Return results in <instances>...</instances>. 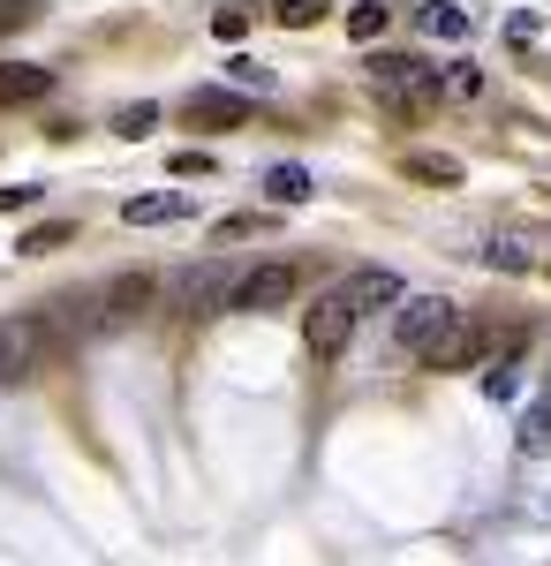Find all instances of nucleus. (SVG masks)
<instances>
[{
    "label": "nucleus",
    "mask_w": 551,
    "mask_h": 566,
    "mask_svg": "<svg viewBox=\"0 0 551 566\" xmlns=\"http://www.w3.org/2000/svg\"><path fill=\"white\" fill-rule=\"evenodd\" d=\"M174 175H212V151H174Z\"/></svg>",
    "instance_id": "25"
},
{
    "label": "nucleus",
    "mask_w": 551,
    "mask_h": 566,
    "mask_svg": "<svg viewBox=\"0 0 551 566\" xmlns=\"http://www.w3.org/2000/svg\"><path fill=\"white\" fill-rule=\"evenodd\" d=\"M310 189H318L310 167H288V159H280V167H264V197H272V205H310Z\"/></svg>",
    "instance_id": "13"
},
{
    "label": "nucleus",
    "mask_w": 551,
    "mask_h": 566,
    "mask_svg": "<svg viewBox=\"0 0 551 566\" xmlns=\"http://www.w3.org/2000/svg\"><path fill=\"white\" fill-rule=\"evenodd\" d=\"M408 175L416 181H461V159H446V151H408Z\"/></svg>",
    "instance_id": "15"
},
{
    "label": "nucleus",
    "mask_w": 551,
    "mask_h": 566,
    "mask_svg": "<svg viewBox=\"0 0 551 566\" xmlns=\"http://www.w3.org/2000/svg\"><path fill=\"white\" fill-rule=\"evenodd\" d=\"M53 348H61V317H0V386L39 378Z\"/></svg>",
    "instance_id": "2"
},
{
    "label": "nucleus",
    "mask_w": 551,
    "mask_h": 566,
    "mask_svg": "<svg viewBox=\"0 0 551 566\" xmlns=\"http://www.w3.org/2000/svg\"><path fill=\"white\" fill-rule=\"evenodd\" d=\"M152 295H159V280L152 272H122V280H106V325H122V317H144L152 310Z\"/></svg>",
    "instance_id": "7"
},
{
    "label": "nucleus",
    "mask_w": 551,
    "mask_h": 566,
    "mask_svg": "<svg viewBox=\"0 0 551 566\" xmlns=\"http://www.w3.org/2000/svg\"><path fill=\"white\" fill-rule=\"evenodd\" d=\"M513 370H521V355H499V363H491V378H484V392H499V400H507V392H513Z\"/></svg>",
    "instance_id": "20"
},
{
    "label": "nucleus",
    "mask_w": 551,
    "mask_h": 566,
    "mask_svg": "<svg viewBox=\"0 0 551 566\" xmlns=\"http://www.w3.org/2000/svg\"><path fill=\"white\" fill-rule=\"evenodd\" d=\"M371 84H378L385 98H430L438 76H430L424 61H408V53H378V61H371Z\"/></svg>",
    "instance_id": "5"
},
{
    "label": "nucleus",
    "mask_w": 551,
    "mask_h": 566,
    "mask_svg": "<svg viewBox=\"0 0 551 566\" xmlns=\"http://www.w3.org/2000/svg\"><path fill=\"white\" fill-rule=\"evenodd\" d=\"M430 31H438V39H461L468 15H461V8H438V15H430Z\"/></svg>",
    "instance_id": "23"
},
{
    "label": "nucleus",
    "mask_w": 551,
    "mask_h": 566,
    "mask_svg": "<svg viewBox=\"0 0 551 566\" xmlns=\"http://www.w3.org/2000/svg\"><path fill=\"white\" fill-rule=\"evenodd\" d=\"M318 15H325V8H318V0H288V8H280V23H288V31H310V23H318Z\"/></svg>",
    "instance_id": "21"
},
{
    "label": "nucleus",
    "mask_w": 551,
    "mask_h": 566,
    "mask_svg": "<svg viewBox=\"0 0 551 566\" xmlns=\"http://www.w3.org/2000/svg\"><path fill=\"white\" fill-rule=\"evenodd\" d=\"M152 122H159V106H152V98H136V106L114 114V129H122V136H152Z\"/></svg>",
    "instance_id": "18"
},
{
    "label": "nucleus",
    "mask_w": 551,
    "mask_h": 566,
    "mask_svg": "<svg viewBox=\"0 0 551 566\" xmlns=\"http://www.w3.org/2000/svg\"><path fill=\"white\" fill-rule=\"evenodd\" d=\"M53 91V69H31V61H0V106H31Z\"/></svg>",
    "instance_id": "10"
},
{
    "label": "nucleus",
    "mask_w": 551,
    "mask_h": 566,
    "mask_svg": "<svg viewBox=\"0 0 551 566\" xmlns=\"http://www.w3.org/2000/svg\"><path fill=\"white\" fill-rule=\"evenodd\" d=\"M227 84H235V91H272V69L250 61V53H235V61H227Z\"/></svg>",
    "instance_id": "16"
},
{
    "label": "nucleus",
    "mask_w": 551,
    "mask_h": 566,
    "mask_svg": "<svg viewBox=\"0 0 551 566\" xmlns=\"http://www.w3.org/2000/svg\"><path fill=\"white\" fill-rule=\"evenodd\" d=\"M454 325H461V310L446 303V295H408V303H401V348H408V355H430L446 333H454Z\"/></svg>",
    "instance_id": "4"
},
{
    "label": "nucleus",
    "mask_w": 551,
    "mask_h": 566,
    "mask_svg": "<svg viewBox=\"0 0 551 566\" xmlns=\"http://www.w3.org/2000/svg\"><path fill=\"white\" fill-rule=\"evenodd\" d=\"M424 363H430V370H476V363H484V325H476V317H461V325H454V333H446Z\"/></svg>",
    "instance_id": "8"
},
{
    "label": "nucleus",
    "mask_w": 551,
    "mask_h": 566,
    "mask_svg": "<svg viewBox=\"0 0 551 566\" xmlns=\"http://www.w3.org/2000/svg\"><path fill=\"white\" fill-rule=\"evenodd\" d=\"M69 234H76L69 219H45V227H31V234H23V258H45V250H61Z\"/></svg>",
    "instance_id": "17"
},
{
    "label": "nucleus",
    "mask_w": 551,
    "mask_h": 566,
    "mask_svg": "<svg viewBox=\"0 0 551 566\" xmlns=\"http://www.w3.org/2000/svg\"><path fill=\"white\" fill-rule=\"evenodd\" d=\"M347 295H355V310H385V303H408V287H401V272H385V264H371V272H355V280H340Z\"/></svg>",
    "instance_id": "9"
},
{
    "label": "nucleus",
    "mask_w": 551,
    "mask_h": 566,
    "mask_svg": "<svg viewBox=\"0 0 551 566\" xmlns=\"http://www.w3.org/2000/svg\"><path fill=\"white\" fill-rule=\"evenodd\" d=\"M23 205H39V189H0V212H23Z\"/></svg>",
    "instance_id": "26"
},
{
    "label": "nucleus",
    "mask_w": 551,
    "mask_h": 566,
    "mask_svg": "<svg viewBox=\"0 0 551 566\" xmlns=\"http://www.w3.org/2000/svg\"><path fill=\"white\" fill-rule=\"evenodd\" d=\"M212 31H219V39H242V31H250V15H242V8H219Z\"/></svg>",
    "instance_id": "24"
},
{
    "label": "nucleus",
    "mask_w": 551,
    "mask_h": 566,
    "mask_svg": "<svg viewBox=\"0 0 551 566\" xmlns=\"http://www.w3.org/2000/svg\"><path fill=\"white\" fill-rule=\"evenodd\" d=\"M355 325H363V310H355V295H347V287H325L318 303L302 310V348L318 355V363H333V355H347V340H355Z\"/></svg>",
    "instance_id": "3"
},
{
    "label": "nucleus",
    "mask_w": 551,
    "mask_h": 566,
    "mask_svg": "<svg viewBox=\"0 0 551 566\" xmlns=\"http://www.w3.org/2000/svg\"><path fill=\"white\" fill-rule=\"evenodd\" d=\"M181 212H189L181 189H152V197H128V205H122L128 227H167V219H181Z\"/></svg>",
    "instance_id": "12"
},
{
    "label": "nucleus",
    "mask_w": 551,
    "mask_h": 566,
    "mask_svg": "<svg viewBox=\"0 0 551 566\" xmlns=\"http://www.w3.org/2000/svg\"><path fill=\"white\" fill-rule=\"evenodd\" d=\"M385 31V8H347V39L363 45V39H378Z\"/></svg>",
    "instance_id": "19"
},
{
    "label": "nucleus",
    "mask_w": 551,
    "mask_h": 566,
    "mask_svg": "<svg viewBox=\"0 0 551 566\" xmlns=\"http://www.w3.org/2000/svg\"><path fill=\"white\" fill-rule=\"evenodd\" d=\"M295 264H257V272H242V303L235 310H288L295 303Z\"/></svg>",
    "instance_id": "6"
},
{
    "label": "nucleus",
    "mask_w": 551,
    "mask_h": 566,
    "mask_svg": "<svg viewBox=\"0 0 551 566\" xmlns=\"http://www.w3.org/2000/svg\"><path fill=\"white\" fill-rule=\"evenodd\" d=\"M181 114H189V122H212V129H235V122H242V91H189Z\"/></svg>",
    "instance_id": "11"
},
{
    "label": "nucleus",
    "mask_w": 551,
    "mask_h": 566,
    "mask_svg": "<svg viewBox=\"0 0 551 566\" xmlns=\"http://www.w3.org/2000/svg\"><path fill=\"white\" fill-rule=\"evenodd\" d=\"M476 258H484V264H499V272H529V264H537V250H529L521 234H491V242H484Z\"/></svg>",
    "instance_id": "14"
},
{
    "label": "nucleus",
    "mask_w": 551,
    "mask_h": 566,
    "mask_svg": "<svg viewBox=\"0 0 551 566\" xmlns=\"http://www.w3.org/2000/svg\"><path fill=\"white\" fill-rule=\"evenodd\" d=\"M167 295H174V310H181V317H197V325H205V317H227V310L242 303V264L205 258V264H189Z\"/></svg>",
    "instance_id": "1"
},
{
    "label": "nucleus",
    "mask_w": 551,
    "mask_h": 566,
    "mask_svg": "<svg viewBox=\"0 0 551 566\" xmlns=\"http://www.w3.org/2000/svg\"><path fill=\"white\" fill-rule=\"evenodd\" d=\"M257 227H264V219H257V212H235V219H219L212 234H219V242H242V234H257Z\"/></svg>",
    "instance_id": "22"
}]
</instances>
